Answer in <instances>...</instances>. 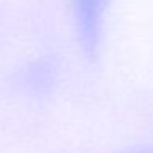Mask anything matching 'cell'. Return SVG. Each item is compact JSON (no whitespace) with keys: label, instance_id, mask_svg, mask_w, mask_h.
<instances>
[{"label":"cell","instance_id":"1","mask_svg":"<svg viewBox=\"0 0 153 153\" xmlns=\"http://www.w3.org/2000/svg\"><path fill=\"white\" fill-rule=\"evenodd\" d=\"M109 0H73L77 38L89 59H96L102 45L104 12Z\"/></svg>","mask_w":153,"mask_h":153},{"label":"cell","instance_id":"2","mask_svg":"<svg viewBox=\"0 0 153 153\" xmlns=\"http://www.w3.org/2000/svg\"><path fill=\"white\" fill-rule=\"evenodd\" d=\"M127 153H153V148H140V150H132Z\"/></svg>","mask_w":153,"mask_h":153}]
</instances>
